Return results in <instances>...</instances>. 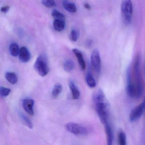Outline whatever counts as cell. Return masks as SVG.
Returning <instances> with one entry per match:
<instances>
[{"label": "cell", "mask_w": 145, "mask_h": 145, "mask_svg": "<svg viewBox=\"0 0 145 145\" xmlns=\"http://www.w3.org/2000/svg\"><path fill=\"white\" fill-rule=\"evenodd\" d=\"M18 55L20 60L23 63H27L30 60V53L25 47H23L20 48Z\"/></svg>", "instance_id": "cell-9"}, {"label": "cell", "mask_w": 145, "mask_h": 145, "mask_svg": "<svg viewBox=\"0 0 145 145\" xmlns=\"http://www.w3.org/2000/svg\"><path fill=\"white\" fill-rule=\"evenodd\" d=\"M11 92V89L5 87H0V95L2 97H7L9 95Z\"/></svg>", "instance_id": "cell-25"}, {"label": "cell", "mask_w": 145, "mask_h": 145, "mask_svg": "<svg viewBox=\"0 0 145 145\" xmlns=\"http://www.w3.org/2000/svg\"><path fill=\"white\" fill-rule=\"evenodd\" d=\"M72 52L77 59L80 68L82 70H84L86 68V64L82 54L77 49H73Z\"/></svg>", "instance_id": "cell-10"}, {"label": "cell", "mask_w": 145, "mask_h": 145, "mask_svg": "<svg viewBox=\"0 0 145 145\" xmlns=\"http://www.w3.org/2000/svg\"><path fill=\"white\" fill-rule=\"evenodd\" d=\"M70 89L71 90L72 98L74 100H78L80 96V93L78 88L75 85V83L72 81H71L69 84Z\"/></svg>", "instance_id": "cell-12"}, {"label": "cell", "mask_w": 145, "mask_h": 145, "mask_svg": "<svg viewBox=\"0 0 145 145\" xmlns=\"http://www.w3.org/2000/svg\"><path fill=\"white\" fill-rule=\"evenodd\" d=\"M53 26L55 30L59 32L62 31L65 27V21L64 20L55 19Z\"/></svg>", "instance_id": "cell-13"}, {"label": "cell", "mask_w": 145, "mask_h": 145, "mask_svg": "<svg viewBox=\"0 0 145 145\" xmlns=\"http://www.w3.org/2000/svg\"><path fill=\"white\" fill-rule=\"evenodd\" d=\"M35 100L32 99H25L23 101V106L25 111L30 115H33L35 114L34 106Z\"/></svg>", "instance_id": "cell-8"}, {"label": "cell", "mask_w": 145, "mask_h": 145, "mask_svg": "<svg viewBox=\"0 0 145 145\" xmlns=\"http://www.w3.org/2000/svg\"><path fill=\"white\" fill-rule=\"evenodd\" d=\"M20 49L18 46L17 43H11L9 46V52L12 56L16 57L18 56L19 53Z\"/></svg>", "instance_id": "cell-17"}, {"label": "cell", "mask_w": 145, "mask_h": 145, "mask_svg": "<svg viewBox=\"0 0 145 145\" xmlns=\"http://www.w3.org/2000/svg\"><path fill=\"white\" fill-rule=\"evenodd\" d=\"M121 9L123 23L126 25L130 24L133 12V3L131 0H123Z\"/></svg>", "instance_id": "cell-3"}, {"label": "cell", "mask_w": 145, "mask_h": 145, "mask_svg": "<svg viewBox=\"0 0 145 145\" xmlns=\"http://www.w3.org/2000/svg\"><path fill=\"white\" fill-rule=\"evenodd\" d=\"M9 9H10V7L8 6H4V7H2L1 8V12H2L3 13H7V12H8L9 10Z\"/></svg>", "instance_id": "cell-27"}, {"label": "cell", "mask_w": 145, "mask_h": 145, "mask_svg": "<svg viewBox=\"0 0 145 145\" xmlns=\"http://www.w3.org/2000/svg\"><path fill=\"white\" fill-rule=\"evenodd\" d=\"M96 110L101 121L103 124L108 122L110 106L109 102L102 90L99 89L93 97Z\"/></svg>", "instance_id": "cell-2"}, {"label": "cell", "mask_w": 145, "mask_h": 145, "mask_svg": "<svg viewBox=\"0 0 145 145\" xmlns=\"http://www.w3.org/2000/svg\"><path fill=\"white\" fill-rule=\"evenodd\" d=\"M5 78L12 84H15L18 82L17 75L14 72H7L5 74Z\"/></svg>", "instance_id": "cell-16"}, {"label": "cell", "mask_w": 145, "mask_h": 145, "mask_svg": "<svg viewBox=\"0 0 145 145\" xmlns=\"http://www.w3.org/2000/svg\"><path fill=\"white\" fill-rule=\"evenodd\" d=\"M74 67H75V63L74 61L71 60H66L64 64V69L65 71L68 72H70L72 71Z\"/></svg>", "instance_id": "cell-18"}, {"label": "cell", "mask_w": 145, "mask_h": 145, "mask_svg": "<svg viewBox=\"0 0 145 145\" xmlns=\"http://www.w3.org/2000/svg\"><path fill=\"white\" fill-rule=\"evenodd\" d=\"M145 110V100L131 111L129 116L130 121L135 122L138 120L144 114Z\"/></svg>", "instance_id": "cell-6"}, {"label": "cell", "mask_w": 145, "mask_h": 145, "mask_svg": "<svg viewBox=\"0 0 145 145\" xmlns=\"http://www.w3.org/2000/svg\"><path fill=\"white\" fill-rule=\"evenodd\" d=\"M63 6L66 10L71 12L74 13L76 12V7L74 3H72L68 0H64Z\"/></svg>", "instance_id": "cell-15"}, {"label": "cell", "mask_w": 145, "mask_h": 145, "mask_svg": "<svg viewBox=\"0 0 145 145\" xmlns=\"http://www.w3.org/2000/svg\"><path fill=\"white\" fill-rule=\"evenodd\" d=\"M140 57L138 54L127 73V92L133 98H139L144 92V83L140 68Z\"/></svg>", "instance_id": "cell-1"}, {"label": "cell", "mask_w": 145, "mask_h": 145, "mask_svg": "<svg viewBox=\"0 0 145 145\" xmlns=\"http://www.w3.org/2000/svg\"><path fill=\"white\" fill-rule=\"evenodd\" d=\"M19 115L20 118H21L22 121L24 122V124L30 129L33 128V123L31 122V121L24 114L20 113Z\"/></svg>", "instance_id": "cell-20"}, {"label": "cell", "mask_w": 145, "mask_h": 145, "mask_svg": "<svg viewBox=\"0 0 145 145\" xmlns=\"http://www.w3.org/2000/svg\"><path fill=\"white\" fill-rule=\"evenodd\" d=\"M65 129L72 134L76 135H84L88 133L84 127L74 123H69L65 125Z\"/></svg>", "instance_id": "cell-5"}, {"label": "cell", "mask_w": 145, "mask_h": 145, "mask_svg": "<svg viewBox=\"0 0 145 145\" xmlns=\"http://www.w3.org/2000/svg\"><path fill=\"white\" fill-rule=\"evenodd\" d=\"M79 37V32L75 29H73L71 30L70 35V38L72 41L76 42L77 41Z\"/></svg>", "instance_id": "cell-23"}, {"label": "cell", "mask_w": 145, "mask_h": 145, "mask_svg": "<svg viewBox=\"0 0 145 145\" xmlns=\"http://www.w3.org/2000/svg\"><path fill=\"white\" fill-rule=\"evenodd\" d=\"M85 81L87 85L89 88H93L96 86V81L90 72H88L86 75Z\"/></svg>", "instance_id": "cell-14"}, {"label": "cell", "mask_w": 145, "mask_h": 145, "mask_svg": "<svg viewBox=\"0 0 145 145\" xmlns=\"http://www.w3.org/2000/svg\"><path fill=\"white\" fill-rule=\"evenodd\" d=\"M84 8L86 9H88V10H90L91 9V7H90V5L88 3H84Z\"/></svg>", "instance_id": "cell-28"}, {"label": "cell", "mask_w": 145, "mask_h": 145, "mask_svg": "<svg viewBox=\"0 0 145 145\" xmlns=\"http://www.w3.org/2000/svg\"><path fill=\"white\" fill-rule=\"evenodd\" d=\"M118 141L119 145H126L127 144V137L125 133L120 132L118 136Z\"/></svg>", "instance_id": "cell-21"}, {"label": "cell", "mask_w": 145, "mask_h": 145, "mask_svg": "<svg viewBox=\"0 0 145 145\" xmlns=\"http://www.w3.org/2000/svg\"><path fill=\"white\" fill-rule=\"evenodd\" d=\"M52 16L55 19H63L64 20L65 16L63 13L59 12L58 10L56 9H54L52 12Z\"/></svg>", "instance_id": "cell-22"}, {"label": "cell", "mask_w": 145, "mask_h": 145, "mask_svg": "<svg viewBox=\"0 0 145 145\" xmlns=\"http://www.w3.org/2000/svg\"><path fill=\"white\" fill-rule=\"evenodd\" d=\"M105 130L107 138V144H112L114 140V134L113 130L109 123L105 124Z\"/></svg>", "instance_id": "cell-11"}, {"label": "cell", "mask_w": 145, "mask_h": 145, "mask_svg": "<svg viewBox=\"0 0 145 145\" xmlns=\"http://www.w3.org/2000/svg\"><path fill=\"white\" fill-rule=\"evenodd\" d=\"M92 43H93V41L91 39H88L85 41V47L88 48H89L92 46Z\"/></svg>", "instance_id": "cell-26"}, {"label": "cell", "mask_w": 145, "mask_h": 145, "mask_svg": "<svg viewBox=\"0 0 145 145\" xmlns=\"http://www.w3.org/2000/svg\"><path fill=\"white\" fill-rule=\"evenodd\" d=\"M48 59L46 54L38 56L34 65V68L37 73L41 77H45L49 72Z\"/></svg>", "instance_id": "cell-4"}, {"label": "cell", "mask_w": 145, "mask_h": 145, "mask_svg": "<svg viewBox=\"0 0 145 145\" xmlns=\"http://www.w3.org/2000/svg\"><path fill=\"white\" fill-rule=\"evenodd\" d=\"M91 63L95 71L99 73L101 68V59L99 51L97 49H95L92 52Z\"/></svg>", "instance_id": "cell-7"}, {"label": "cell", "mask_w": 145, "mask_h": 145, "mask_svg": "<svg viewBox=\"0 0 145 145\" xmlns=\"http://www.w3.org/2000/svg\"><path fill=\"white\" fill-rule=\"evenodd\" d=\"M42 3L47 7H55L56 5L54 0H42Z\"/></svg>", "instance_id": "cell-24"}, {"label": "cell", "mask_w": 145, "mask_h": 145, "mask_svg": "<svg viewBox=\"0 0 145 145\" xmlns=\"http://www.w3.org/2000/svg\"><path fill=\"white\" fill-rule=\"evenodd\" d=\"M63 90V87L62 85L59 83H57L54 87L53 89L52 92L53 97L54 98H57L62 92Z\"/></svg>", "instance_id": "cell-19"}]
</instances>
